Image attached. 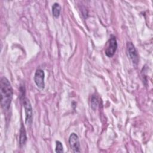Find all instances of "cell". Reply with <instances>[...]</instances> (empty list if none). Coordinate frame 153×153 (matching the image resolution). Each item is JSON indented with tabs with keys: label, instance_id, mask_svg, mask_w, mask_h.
Here are the masks:
<instances>
[{
	"label": "cell",
	"instance_id": "8",
	"mask_svg": "<svg viewBox=\"0 0 153 153\" xmlns=\"http://www.w3.org/2000/svg\"><path fill=\"white\" fill-rule=\"evenodd\" d=\"M61 11V7L59 4L55 2L52 6V13L54 17H58L60 16Z\"/></svg>",
	"mask_w": 153,
	"mask_h": 153
},
{
	"label": "cell",
	"instance_id": "7",
	"mask_svg": "<svg viewBox=\"0 0 153 153\" xmlns=\"http://www.w3.org/2000/svg\"><path fill=\"white\" fill-rule=\"evenodd\" d=\"M27 140L26 132L23 124H22L20 130V136H19V144L20 146H23L25 145Z\"/></svg>",
	"mask_w": 153,
	"mask_h": 153
},
{
	"label": "cell",
	"instance_id": "5",
	"mask_svg": "<svg viewBox=\"0 0 153 153\" xmlns=\"http://www.w3.org/2000/svg\"><path fill=\"white\" fill-rule=\"evenodd\" d=\"M127 47L128 57L134 64L137 65L139 62V56L135 47L132 44V42H128L127 44Z\"/></svg>",
	"mask_w": 153,
	"mask_h": 153
},
{
	"label": "cell",
	"instance_id": "4",
	"mask_svg": "<svg viewBox=\"0 0 153 153\" xmlns=\"http://www.w3.org/2000/svg\"><path fill=\"white\" fill-rule=\"evenodd\" d=\"M69 143L71 148L74 152H80V144L79 137L75 133H72L69 137Z\"/></svg>",
	"mask_w": 153,
	"mask_h": 153
},
{
	"label": "cell",
	"instance_id": "2",
	"mask_svg": "<svg viewBox=\"0 0 153 153\" xmlns=\"http://www.w3.org/2000/svg\"><path fill=\"white\" fill-rule=\"evenodd\" d=\"M23 107L25 109V123L27 126H30L32 123L33 118V113H32V108L30 104L29 100L25 97L23 100Z\"/></svg>",
	"mask_w": 153,
	"mask_h": 153
},
{
	"label": "cell",
	"instance_id": "1",
	"mask_svg": "<svg viewBox=\"0 0 153 153\" xmlns=\"http://www.w3.org/2000/svg\"><path fill=\"white\" fill-rule=\"evenodd\" d=\"M0 93L1 106L4 110L7 111L12 101L13 91L10 81L5 77H2L1 79Z\"/></svg>",
	"mask_w": 153,
	"mask_h": 153
},
{
	"label": "cell",
	"instance_id": "6",
	"mask_svg": "<svg viewBox=\"0 0 153 153\" xmlns=\"http://www.w3.org/2000/svg\"><path fill=\"white\" fill-rule=\"evenodd\" d=\"M44 76V72L41 69H37L35 73L34 81L36 86L40 89H43L45 86Z\"/></svg>",
	"mask_w": 153,
	"mask_h": 153
},
{
	"label": "cell",
	"instance_id": "9",
	"mask_svg": "<svg viewBox=\"0 0 153 153\" xmlns=\"http://www.w3.org/2000/svg\"><path fill=\"white\" fill-rule=\"evenodd\" d=\"M56 152L57 153H60L63 152L62 143L59 140H57L56 142Z\"/></svg>",
	"mask_w": 153,
	"mask_h": 153
},
{
	"label": "cell",
	"instance_id": "10",
	"mask_svg": "<svg viewBox=\"0 0 153 153\" xmlns=\"http://www.w3.org/2000/svg\"><path fill=\"white\" fill-rule=\"evenodd\" d=\"M91 108L93 110L95 111L98 105V99H97V97L92 96L91 99Z\"/></svg>",
	"mask_w": 153,
	"mask_h": 153
},
{
	"label": "cell",
	"instance_id": "3",
	"mask_svg": "<svg viewBox=\"0 0 153 153\" xmlns=\"http://www.w3.org/2000/svg\"><path fill=\"white\" fill-rule=\"evenodd\" d=\"M107 43L108 44L105 50V54L108 57H111L114 55L117 48V42L116 38L114 36L111 35Z\"/></svg>",
	"mask_w": 153,
	"mask_h": 153
}]
</instances>
